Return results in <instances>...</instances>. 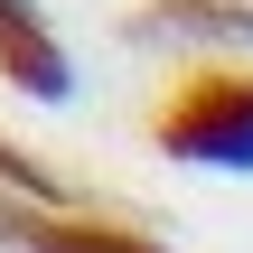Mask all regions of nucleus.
Segmentation results:
<instances>
[{
    "instance_id": "obj_1",
    "label": "nucleus",
    "mask_w": 253,
    "mask_h": 253,
    "mask_svg": "<svg viewBox=\"0 0 253 253\" xmlns=\"http://www.w3.org/2000/svg\"><path fill=\"white\" fill-rule=\"evenodd\" d=\"M160 150L188 169L253 178V66H207L160 103Z\"/></svg>"
},
{
    "instance_id": "obj_3",
    "label": "nucleus",
    "mask_w": 253,
    "mask_h": 253,
    "mask_svg": "<svg viewBox=\"0 0 253 253\" xmlns=\"http://www.w3.org/2000/svg\"><path fill=\"white\" fill-rule=\"evenodd\" d=\"M28 244H38V253H169V244H150V235H131V225H94V216L38 225Z\"/></svg>"
},
{
    "instance_id": "obj_2",
    "label": "nucleus",
    "mask_w": 253,
    "mask_h": 253,
    "mask_svg": "<svg viewBox=\"0 0 253 253\" xmlns=\"http://www.w3.org/2000/svg\"><path fill=\"white\" fill-rule=\"evenodd\" d=\"M0 66H9L28 94H47V103L66 94V56L47 47V28H38V9H28V0H0Z\"/></svg>"
}]
</instances>
